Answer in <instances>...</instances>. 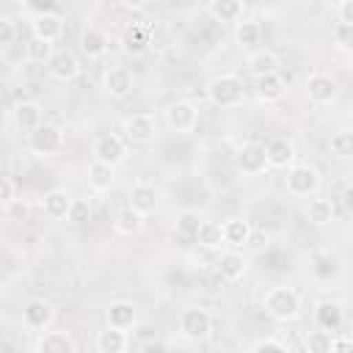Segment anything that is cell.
<instances>
[{
    "label": "cell",
    "instance_id": "cell-25",
    "mask_svg": "<svg viewBox=\"0 0 353 353\" xmlns=\"http://www.w3.org/2000/svg\"><path fill=\"white\" fill-rule=\"evenodd\" d=\"M94 347H97L99 353H124V350L130 347V336H127V331H121V328L105 325L102 331H97Z\"/></svg>",
    "mask_w": 353,
    "mask_h": 353
},
{
    "label": "cell",
    "instance_id": "cell-15",
    "mask_svg": "<svg viewBox=\"0 0 353 353\" xmlns=\"http://www.w3.org/2000/svg\"><path fill=\"white\" fill-rule=\"evenodd\" d=\"M265 168H268L265 143L251 141V143H245V146L237 152V171H240L243 176H259V174H265Z\"/></svg>",
    "mask_w": 353,
    "mask_h": 353
},
{
    "label": "cell",
    "instance_id": "cell-8",
    "mask_svg": "<svg viewBox=\"0 0 353 353\" xmlns=\"http://www.w3.org/2000/svg\"><path fill=\"white\" fill-rule=\"evenodd\" d=\"M303 88H306L309 102H312V105H317V108L334 105L336 91H339V88H336V80H334L331 74H325V72H312V74L306 77Z\"/></svg>",
    "mask_w": 353,
    "mask_h": 353
},
{
    "label": "cell",
    "instance_id": "cell-39",
    "mask_svg": "<svg viewBox=\"0 0 353 353\" xmlns=\"http://www.w3.org/2000/svg\"><path fill=\"white\" fill-rule=\"evenodd\" d=\"M66 221L69 223H85V221H91V201L88 199H72V207H69Z\"/></svg>",
    "mask_w": 353,
    "mask_h": 353
},
{
    "label": "cell",
    "instance_id": "cell-13",
    "mask_svg": "<svg viewBox=\"0 0 353 353\" xmlns=\"http://www.w3.org/2000/svg\"><path fill=\"white\" fill-rule=\"evenodd\" d=\"M215 268H218V276L226 281V284H237L245 270H248V259L240 248H229V251H221L218 259H215Z\"/></svg>",
    "mask_w": 353,
    "mask_h": 353
},
{
    "label": "cell",
    "instance_id": "cell-41",
    "mask_svg": "<svg viewBox=\"0 0 353 353\" xmlns=\"http://www.w3.org/2000/svg\"><path fill=\"white\" fill-rule=\"evenodd\" d=\"M251 353H290V345H284L281 339L265 336V339H256L251 345Z\"/></svg>",
    "mask_w": 353,
    "mask_h": 353
},
{
    "label": "cell",
    "instance_id": "cell-11",
    "mask_svg": "<svg viewBox=\"0 0 353 353\" xmlns=\"http://www.w3.org/2000/svg\"><path fill=\"white\" fill-rule=\"evenodd\" d=\"M312 317H314V325H317V328L331 331V334H339L342 325H345V306H342L339 301L325 298V301H317V303H314Z\"/></svg>",
    "mask_w": 353,
    "mask_h": 353
},
{
    "label": "cell",
    "instance_id": "cell-3",
    "mask_svg": "<svg viewBox=\"0 0 353 353\" xmlns=\"http://www.w3.org/2000/svg\"><path fill=\"white\" fill-rule=\"evenodd\" d=\"M284 185H287V193L295 196V199H309L320 190V171L309 163H292L287 168V176H284Z\"/></svg>",
    "mask_w": 353,
    "mask_h": 353
},
{
    "label": "cell",
    "instance_id": "cell-34",
    "mask_svg": "<svg viewBox=\"0 0 353 353\" xmlns=\"http://www.w3.org/2000/svg\"><path fill=\"white\" fill-rule=\"evenodd\" d=\"M113 226H116V232H119V234H124V237L141 234V229H143V215H141V212H135L132 207H124V210H119V215H116Z\"/></svg>",
    "mask_w": 353,
    "mask_h": 353
},
{
    "label": "cell",
    "instance_id": "cell-9",
    "mask_svg": "<svg viewBox=\"0 0 353 353\" xmlns=\"http://www.w3.org/2000/svg\"><path fill=\"white\" fill-rule=\"evenodd\" d=\"M165 121H168V127H171L174 132L188 135V132H193L196 124H199V108H196L193 102H188V99H176V102L168 105Z\"/></svg>",
    "mask_w": 353,
    "mask_h": 353
},
{
    "label": "cell",
    "instance_id": "cell-32",
    "mask_svg": "<svg viewBox=\"0 0 353 353\" xmlns=\"http://www.w3.org/2000/svg\"><path fill=\"white\" fill-rule=\"evenodd\" d=\"M234 41L243 50H254L262 41V25L256 19H237L234 22Z\"/></svg>",
    "mask_w": 353,
    "mask_h": 353
},
{
    "label": "cell",
    "instance_id": "cell-2",
    "mask_svg": "<svg viewBox=\"0 0 353 353\" xmlns=\"http://www.w3.org/2000/svg\"><path fill=\"white\" fill-rule=\"evenodd\" d=\"M207 97L215 108L232 110V108H240L245 102V85L237 74H218L207 83Z\"/></svg>",
    "mask_w": 353,
    "mask_h": 353
},
{
    "label": "cell",
    "instance_id": "cell-21",
    "mask_svg": "<svg viewBox=\"0 0 353 353\" xmlns=\"http://www.w3.org/2000/svg\"><path fill=\"white\" fill-rule=\"evenodd\" d=\"M11 119H14V124H17L22 132H30V130H36V127L44 121V110H41L39 102H33V99H22V102L14 105Z\"/></svg>",
    "mask_w": 353,
    "mask_h": 353
},
{
    "label": "cell",
    "instance_id": "cell-7",
    "mask_svg": "<svg viewBox=\"0 0 353 353\" xmlns=\"http://www.w3.org/2000/svg\"><path fill=\"white\" fill-rule=\"evenodd\" d=\"M91 154H94V160L116 168V165H121L127 160V141L119 132H102V135L94 138Z\"/></svg>",
    "mask_w": 353,
    "mask_h": 353
},
{
    "label": "cell",
    "instance_id": "cell-31",
    "mask_svg": "<svg viewBox=\"0 0 353 353\" xmlns=\"http://www.w3.org/2000/svg\"><path fill=\"white\" fill-rule=\"evenodd\" d=\"M113 185H116V171H113V165H105V163L94 160V163L88 165V188H91L94 193H105V190H110Z\"/></svg>",
    "mask_w": 353,
    "mask_h": 353
},
{
    "label": "cell",
    "instance_id": "cell-23",
    "mask_svg": "<svg viewBox=\"0 0 353 353\" xmlns=\"http://www.w3.org/2000/svg\"><path fill=\"white\" fill-rule=\"evenodd\" d=\"M135 323H138V306L132 301L119 298V301H113L108 306V325L121 328V331H130V328H135Z\"/></svg>",
    "mask_w": 353,
    "mask_h": 353
},
{
    "label": "cell",
    "instance_id": "cell-6",
    "mask_svg": "<svg viewBox=\"0 0 353 353\" xmlns=\"http://www.w3.org/2000/svg\"><path fill=\"white\" fill-rule=\"evenodd\" d=\"M28 149L39 157H52L63 149V132L55 124H39L36 130L28 132Z\"/></svg>",
    "mask_w": 353,
    "mask_h": 353
},
{
    "label": "cell",
    "instance_id": "cell-28",
    "mask_svg": "<svg viewBox=\"0 0 353 353\" xmlns=\"http://www.w3.org/2000/svg\"><path fill=\"white\" fill-rule=\"evenodd\" d=\"M245 69L259 77V74H268V72H279V55L273 50H265V47H254L245 58Z\"/></svg>",
    "mask_w": 353,
    "mask_h": 353
},
{
    "label": "cell",
    "instance_id": "cell-5",
    "mask_svg": "<svg viewBox=\"0 0 353 353\" xmlns=\"http://www.w3.org/2000/svg\"><path fill=\"white\" fill-rule=\"evenodd\" d=\"M212 331V314L201 306H188L179 312V336L188 342H201Z\"/></svg>",
    "mask_w": 353,
    "mask_h": 353
},
{
    "label": "cell",
    "instance_id": "cell-27",
    "mask_svg": "<svg viewBox=\"0 0 353 353\" xmlns=\"http://www.w3.org/2000/svg\"><path fill=\"white\" fill-rule=\"evenodd\" d=\"M223 226V245L229 248H245L248 245V237H251V221L245 218H229L221 223Z\"/></svg>",
    "mask_w": 353,
    "mask_h": 353
},
{
    "label": "cell",
    "instance_id": "cell-26",
    "mask_svg": "<svg viewBox=\"0 0 353 353\" xmlns=\"http://www.w3.org/2000/svg\"><path fill=\"white\" fill-rule=\"evenodd\" d=\"M77 345L69 331H47L36 342V353H74Z\"/></svg>",
    "mask_w": 353,
    "mask_h": 353
},
{
    "label": "cell",
    "instance_id": "cell-24",
    "mask_svg": "<svg viewBox=\"0 0 353 353\" xmlns=\"http://www.w3.org/2000/svg\"><path fill=\"white\" fill-rule=\"evenodd\" d=\"M69 207H72V196L63 188H52L41 199V210H44V215L50 221H63L69 215Z\"/></svg>",
    "mask_w": 353,
    "mask_h": 353
},
{
    "label": "cell",
    "instance_id": "cell-45",
    "mask_svg": "<svg viewBox=\"0 0 353 353\" xmlns=\"http://www.w3.org/2000/svg\"><path fill=\"white\" fill-rule=\"evenodd\" d=\"M336 19L342 25H353V0H339L336 3Z\"/></svg>",
    "mask_w": 353,
    "mask_h": 353
},
{
    "label": "cell",
    "instance_id": "cell-42",
    "mask_svg": "<svg viewBox=\"0 0 353 353\" xmlns=\"http://www.w3.org/2000/svg\"><path fill=\"white\" fill-rule=\"evenodd\" d=\"M6 215L11 218V221H28V215H30V204L25 201V199H11L8 204H6Z\"/></svg>",
    "mask_w": 353,
    "mask_h": 353
},
{
    "label": "cell",
    "instance_id": "cell-44",
    "mask_svg": "<svg viewBox=\"0 0 353 353\" xmlns=\"http://www.w3.org/2000/svg\"><path fill=\"white\" fill-rule=\"evenodd\" d=\"M14 196H17V185H14V179L0 174V204L6 207V204L14 199Z\"/></svg>",
    "mask_w": 353,
    "mask_h": 353
},
{
    "label": "cell",
    "instance_id": "cell-22",
    "mask_svg": "<svg viewBox=\"0 0 353 353\" xmlns=\"http://www.w3.org/2000/svg\"><path fill=\"white\" fill-rule=\"evenodd\" d=\"M265 157L268 168H290L295 163V146L287 138H270L265 143Z\"/></svg>",
    "mask_w": 353,
    "mask_h": 353
},
{
    "label": "cell",
    "instance_id": "cell-43",
    "mask_svg": "<svg viewBox=\"0 0 353 353\" xmlns=\"http://www.w3.org/2000/svg\"><path fill=\"white\" fill-rule=\"evenodd\" d=\"M17 39V28L8 17H0V47H8Z\"/></svg>",
    "mask_w": 353,
    "mask_h": 353
},
{
    "label": "cell",
    "instance_id": "cell-33",
    "mask_svg": "<svg viewBox=\"0 0 353 353\" xmlns=\"http://www.w3.org/2000/svg\"><path fill=\"white\" fill-rule=\"evenodd\" d=\"M196 243L207 251H218L223 245V226L218 221H204L199 223V232H196Z\"/></svg>",
    "mask_w": 353,
    "mask_h": 353
},
{
    "label": "cell",
    "instance_id": "cell-46",
    "mask_svg": "<svg viewBox=\"0 0 353 353\" xmlns=\"http://www.w3.org/2000/svg\"><path fill=\"white\" fill-rule=\"evenodd\" d=\"M28 6H30V8H36V11L41 14V11H50L52 0H28Z\"/></svg>",
    "mask_w": 353,
    "mask_h": 353
},
{
    "label": "cell",
    "instance_id": "cell-30",
    "mask_svg": "<svg viewBox=\"0 0 353 353\" xmlns=\"http://www.w3.org/2000/svg\"><path fill=\"white\" fill-rule=\"evenodd\" d=\"M243 0H207V14L215 22H237L243 19Z\"/></svg>",
    "mask_w": 353,
    "mask_h": 353
},
{
    "label": "cell",
    "instance_id": "cell-29",
    "mask_svg": "<svg viewBox=\"0 0 353 353\" xmlns=\"http://www.w3.org/2000/svg\"><path fill=\"white\" fill-rule=\"evenodd\" d=\"M306 218H309L314 226H328V223H334V218H336L334 199H320L317 193H314V196H309Z\"/></svg>",
    "mask_w": 353,
    "mask_h": 353
},
{
    "label": "cell",
    "instance_id": "cell-40",
    "mask_svg": "<svg viewBox=\"0 0 353 353\" xmlns=\"http://www.w3.org/2000/svg\"><path fill=\"white\" fill-rule=\"evenodd\" d=\"M334 44H336V50L339 52H350L353 50V25H342V22H336V28H334Z\"/></svg>",
    "mask_w": 353,
    "mask_h": 353
},
{
    "label": "cell",
    "instance_id": "cell-4",
    "mask_svg": "<svg viewBox=\"0 0 353 353\" xmlns=\"http://www.w3.org/2000/svg\"><path fill=\"white\" fill-rule=\"evenodd\" d=\"M121 138L127 146H149L157 138V119L154 113H132L121 121Z\"/></svg>",
    "mask_w": 353,
    "mask_h": 353
},
{
    "label": "cell",
    "instance_id": "cell-48",
    "mask_svg": "<svg viewBox=\"0 0 353 353\" xmlns=\"http://www.w3.org/2000/svg\"><path fill=\"white\" fill-rule=\"evenodd\" d=\"M350 196H353V190H350V185H345V188H342V204H345V210L353 207V199H350Z\"/></svg>",
    "mask_w": 353,
    "mask_h": 353
},
{
    "label": "cell",
    "instance_id": "cell-35",
    "mask_svg": "<svg viewBox=\"0 0 353 353\" xmlns=\"http://www.w3.org/2000/svg\"><path fill=\"white\" fill-rule=\"evenodd\" d=\"M199 223H201V215L196 210H182L174 221V232L176 237L182 240H196V232H199Z\"/></svg>",
    "mask_w": 353,
    "mask_h": 353
},
{
    "label": "cell",
    "instance_id": "cell-47",
    "mask_svg": "<svg viewBox=\"0 0 353 353\" xmlns=\"http://www.w3.org/2000/svg\"><path fill=\"white\" fill-rule=\"evenodd\" d=\"M119 3H121L124 8H130V11H141V8H143L149 0H119Z\"/></svg>",
    "mask_w": 353,
    "mask_h": 353
},
{
    "label": "cell",
    "instance_id": "cell-49",
    "mask_svg": "<svg viewBox=\"0 0 353 353\" xmlns=\"http://www.w3.org/2000/svg\"><path fill=\"white\" fill-rule=\"evenodd\" d=\"M0 124H3V110H0Z\"/></svg>",
    "mask_w": 353,
    "mask_h": 353
},
{
    "label": "cell",
    "instance_id": "cell-19",
    "mask_svg": "<svg viewBox=\"0 0 353 353\" xmlns=\"http://www.w3.org/2000/svg\"><path fill=\"white\" fill-rule=\"evenodd\" d=\"M80 52L85 55V58H91V61H97V58H102L108 50H110V39H108V33L105 30H99V28H94V25H88V28H83V33H80Z\"/></svg>",
    "mask_w": 353,
    "mask_h": 353
},
{
    "label": "cell",
    "instance_id": "cell-50",
    "mask_svg": "<svg viewBox=\"0 0 353 353\" xmlns=\"http://www.w3.org/2000/svg\"><path fill=\"white\" fill-rule=\"evenodd\" d=\"M160 3H171V0H160Z\"/></svg>",
    "mask_w": 353,
    "mask_h": 353
},
{
    "label": "cell",
    "instance_id": "cell-1",
    "mask_svg": "<svg viewBox=\"0 0 353 353\" xmlns=\"http://www.w3.org/2000/svg\"><path fill=\"white\" fill-rule=\"evenodd\" d=\"M262 309L276 323H292L301 317V295H298V290H292L287 284H276L265 292Z\"/></svg>",
    "mask_w": 353,
    "mask_h": 353
},
{
    "label": "cell",
    "instance_id": "cell-12",
    "mask_svg": "<svg viewBox=\"0 0 353 353\" xmlns=\"http://www.w3.org/2000/svg\"><path fill=\"white\" fill-rule=\"evenodd\" d=\"M47 69H50V77H55L58 83H72L80 77V58L72 52V50H55L52 58L47 61Z\"/></svg>",
    "mask_w": 353,
    "mask_h": 353
},
{
    "label": "cell",
    "instance_id": "cell-20",
    "mask_svg": "<svg viewBox=\"0 0 353 353\" xmlns=\"http://www.w3.org/2000/svg\"><path fill=\"white\" fill-rule=\"evenodd\" d=\"M149 44H152V28L149 25L132 22L130 28H124V33H121V50L127 55H141V52H146Z\"/></svg>",
    "mask_w": 353,
    "mask_h": 353
},
{
    "label": "cell",
    "instance_id": "cell-37",
    "mask_svg": "<svg viewBox=\"0 0 353 353\" xmlns=\"http://www.w3.org/2000/svg\"><path fill=\"white\" fill-rule=\"evenodd\" d=\"M331 345H334V334L323 331V328H314V331H309L303 336L306 353H331Z\"/></svg>",
    "mask_w": 353,
    "mask_h": 353
},
{
    "label": "cell",
    "instance_id": "cell-10",
    "mask_svg": "<svg viewBox=\"0 0 353 353\" xmlns=\"http://www.w3.org/2000/svg\"><path fill=\"white\" fill-rule=\"evenodd\" d=\"M102 88H105V94L110 99H127L132 94V88H135V77H132V72L127 66L113 63L102 77Z\"/></svg>",
    "mask_w": 353,
    "mask_h": 353
},
{
    "label": "cell",
    "instance_id": "cell-14",
    "mask_svg": "<svg viewBox=\"0 0 353 353\" xmlns=\"http://www.w3.org/2000/svg\"><path fill=\"white\" fill-rule=\"evenodd\" d=\"M55 320V306L44 298H30L22 309V323L33 331H47Z\"/></svg>",
    "mask_w": 353,
    "mask_h": 353
},
{
    "label": "cell",
    "instance_id": "cell-17",
    "mask_svg": "<svg viewBox=\"0 0 353 353\" xmlns=\"http://www.w3.org/2000/svg\"><path fill=\"white\" fill-rule=\"evenodd\" d=\"M157 204H160V190H157L154 185H149V182H135V185L130 188V204H127V207H132V210L141 212L143 218L152 215V212L157 210Z\"/></svg>",
    "mask_w": 353,
    "mask_h": 353
},
{
    "label": "cell",
    "instance_id": "cell-18",
    "mask_svg": "<svg viewBox=\"0 0 353 353\" xmlns=\"http://www.w3.org/2000/svg\"><path fill=\"white\" fill-rule=\"evenodd\" d=\"M30 30H33L36 39H44V41H52L55 44L63 36V17L55 14V11H41V14L33 17Z\"/></svg>",
    "mask_w": 353,
    "mask_h": 353
},
{
    "label": "cell",
    "instance_id": "cell-38",
    "mask_svg": "<svg viewBox=\"0 0 353 353\" xmlns=\"http://www.w3.org/2000/svg\"><path fill=\"white\" fill-rule=\"evenodd\" d=\"M331 154H336V157H350L353 154V130H336L334 135H331Z\"/></svg>",
    "mask_w": 353,
    "mask_h": 353
},
{
    "label": "cell",
    "instance_id": "cell-16",
    "mask_svg": "<svg viewBox=\"0 0 353 353\" xmlns=\"http://www.w3.org/2000/svg\"><path fill=\"white\" fill-rule=\"evenodd\" d=\"M254 94L262 105H273L279 102L284 94H287V80L279 74V72H268V74H259L256 83H254Z\"/></svg>",
    "mask_w": 353,
    "mask_h": 353
},
{
    "label": "cell",
    "instance_id": "cell-36",
    "mask_svg": "<svg viewBox=\"0 0 353 353\" xmlns=\"http://www.w3.org/2000/svg\"><path fill=\"white\" fill-rule=\"evenodd\" d=\"M52 52H55L52 41H44V39H36V36H30L28 44H25V58L33 61V63H47L52 58Z\"/></svg>",
    "mask_w": 353,
    "mask_h": 353
}]
</instances>
